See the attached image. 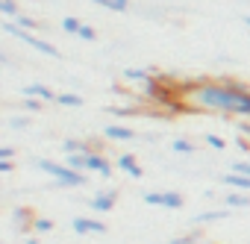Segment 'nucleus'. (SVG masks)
I'll use <instances>...</instances> for the list:
<instances>
[{
    "label": "nucleus",
    "mask_w": 250,
    "mask_h": 244,
    "mask_svg": "<svg viewBox=\"0 0 250 244\" xmlns=\"http://www.w3.org/2000/svg\"><path fill=\"white\" fill-rule=\"evenodd\" d=\"M197 241H203V232H200V229H191V232L177 235V238H174V241H168V244H197Z\"/></svg>",
    "instance_id": "21"
},
{
    "label": "nucleus",
    "mask_w": 250,
    "mask_h": 244,
    "mask_svg": "<svg viewBox=\"0 0 250 244\" xmlns=\"http://www.w3.org/2000/svg\"><path fill=\"white\" fill-rule=\"evenodd\" d=\"M71 229L77 235H103L106 232V224L97 221V218H74L71 221Z\"/></svg>",
    "instance_id": "5"
},
{
    "label": "nucleus",
    "mask_w": 250,
    "mask_h": 244,
    "mask_svg": "<svg viewBox=\"0 0 250 244\" xmlns=\"http://www.w3.org/2000/svg\"><path fill=\"white\" fill-rule=\"evenodd\" d=\"M80 27H83V21H80V18H74V15L62 18V30H65L68 36H77V33H80Z\"/></svg>",
    "instance_id": "24"
},
{
    "label": "nucleus",
    "mask_w": 250,
    "mask_h": 244,
    "mask_svg": "<svg viewBox=\"0 0 250 244\" xmlns=\"http://www.w3.org/2000/svg\"><path fill=\"white\" fill-rule=\"evenodd\" d=\"M94 6H103L106 12H130V0H88Z\"/></svg>",
    "instance_id": "16"
},
{
    "label": "nucleus",
    "mask_w": 250,
    "mask_h": 244,
    "mask_svg": "<svg viewBox=\"0 0 250 244\" xmlns=\"http://www.w3.org/2000/svg\"><path fill=\"white\" fill-rule=\"evenodd\" d=\"M42 106H44V100H39V97H24V112H42Z\"/></svg>",
    "instance_id": "29"
},
{
    "label": "nucleus",
    "mask_w": 250,
    "mask_h": 244,
    "mask_svg": "<svg viewBox=\"0 0 250 244\" xmlns=\"http://www.w3.org/2000/svg\"><path fill=\"white\" fill-rule=\"evenodd\" d=\"M238 130H241L244 136H250V121H238Z\"/></svg>",
    "instance_id": "34"
},
{
    "label": "nucleus",
    "mask_w": 250,
    "mask_h": 244,
    "mask_svg": "<svg viewBox=\"0 0 250 244\" xmlns=\"http://www.w3.org/2000/svg\"><path fill=\"white\" fill-rule=\"evenodd\" d=\"M12 168H15L12 159H0V174H12Z\"/></svg>",
    "instance_id": "32"
},
{
    "label": "nucleus",
    "mask_w": 250,
    "mask_h": 244,
    "mask_svg": "<svg viewBox=\"0 0 250 244\" xmlns=\"http://www.w3.org/2000/svg\"><path fill=\"white\" fill-rule=\"evenodd\" d=\"M115 165H118V171H124V174H130L133 180H142V165L136 162V156H133V153H121Z\"/></svg>",
    "instance_id": "8"
},
{
    "label": "nucleus",
    "mask_w": 250,
    "mask_h": 244,
    "mask_svg": "<svg viewBox=\"0 0 250 244\" xmlns=\"http://www.w3.org/2000/svg\"><path fill=\"white\" fill-rule=\"evenodd\" d=\"M203 142H206V144H209L212 150H224V147H227V142H224L221 136H212V133H209V136H206Z\"/></svg>",
    "instance_id": "30"
},
{
    "label": "nucleus",
    "mask_w": 250,
    "mask_h": 244,
    "mask_svg": "<svg viewBox=\"0 0 250 244\" xmlns=\"http://www.w3.org/2000/svg\"><path fill=\"white\" fill-rule=\"evenodd\" d=\"M232 171H235V174H247V177H250V162H232Z\"/></svg>",
    "instance_id": "31"
},
{
    "label": "nucleus",
    "mask_w": 250,
    "mask_h": 244,
    "mask_svg": "<svg viewBox=\"0 0 250 244\" xmlns=\"http://www.w3.org/2000/svg\"><path fill=\"white\" fill-rule=\"evenodd\" d=\"M9 127H12V130H27V127H30V118H27V115H24V118H21V115H12V118H9Z\"/></svg>",
    "instance_id": "27"
},
{
    "label": "nucleus",
    "mask_w": 250,
    "mask_h": 244,
    "mask_svg": "<svg viewBox=\"0 0 250 244\" xmlns=\"http://www.w3.org/2000/svg\"><path fill=\"white\" fill-rule=\"evenodd\" d=\"M224 206H227V209H250V194L232 188V191L224 197Z\"/></svg>",
    "instance_id": "12"
},
{
    "label": "nucleus",
    "mask_w": 250,
    "mask_h": 244,
    "mask_svg": "<svg viewBox=\"0 0 250 244\" xmlns=\"http://www.w3.org/2000/svg\"><path fill=\"white\" fill-rule=\"evenodd\" d=\"M24 3H44V0H24Z\"/></svg>",
    "instance_id": "37"
},
{
    "label": "nucleus",
    "mask_w": 250,
    "mask_h": 244,
    "mask_svg": "<svg viewBox=\"0 0 250 244\" xmlns=\"http://www.w3.org/2000/svg\"><path fill=\"white\" fill-rule=\"evenodd\" d=\"M12 156H15L12 147H0V159H12Z\"/></svg>",
    "instance_id": "33"
},
{
    "label": "nucleus",
    "mask_w": 250,
    "mask_h": 244,
    "mask_svg": "<svg viewBox=\"0 0 250 244\" xmlns=\"http://www.w3.org/2000/svg\"><path fill=\"white\" fill-rule=\"evenodd\" d=\"M85 171L88 174H97V177H112V162L100 153V150H94V153H88V165H85Z\"/></svg>",
    "instance_id": "6"
},
{
    "label": "nucleus",
    "mask_w": 250,
    "mask_h": 244,
    "mask_svg": "<svg viewBox=\"0 0 250 244\" xmlns=\"http://www.w3.org/2000/svg\"><path fill=\"white\" fill-rule=\"evenodd\" d=\"M15 24H18V27H24V30H30V33H39V30H42V21H39V18H33V15H24V12L15 18Z\"/></svg>",
    "instance_id": "20"
},
{
    "label": "nucleus",
    "mask_w": 250,
    "mask_h": 244,
    "mask_svg": "<svg viewBox=\"0 0 250 244\" xmlns=\"http://www.w3.org/2000/svg\"><path fill=\"white\" fill-rule=\"evenodd\" d=\"M109 115H115V118H133V115H139V109H130V106H109Z\"/></svg>",
    "instance_id": "25"
},
{
    "label": "nucleus",
    "mask_w": 250,
    "mask_h": 244,
    "mask_svg": "<svg viewBox=\"0 0 250 244\" xmlns=\"http://www.w3.org/2000/svg\"><path fill=\"white\" fill-rule=\"evenodd\" d=\"M77 39H83V41H94V39H97V30H94V27H88V24H83V27H80V33H77Z\"/></svg>",
    "instance_id": "28"
},
{
    "label": "nucleus",
    "mask_w": 250,
    "mask_h": 244,
    "mask_svg": "<svg viewBox=\"0 0 250 244\" xmlns=\"http://www.w3.org/2000/svg\"><path fill=\"white\" fill-rule=\"evenodd\" d=\"M171 150H174V153H183V156H191V153H194V144H191L188 139H174V142H171Z\"/></svg>",
    "instance_id": "22"
},
{
    "label": "nucleus",
    "mask_w": 250,
    "mask_h": 244,
    "mask_svg": "<svg viewBox=\"0 0 250 244\" xmlns=\"http://www.w3.org/2000/svg\"><path fill=\"white\" fill-rule=\"evenodd\" d=\"M0 12H3L9 21H15V18L21 15V9H18V3H15V0H0Z\"/></svg>",
    "instance_id": "23"
},
{
    "label": "nucleus",
    "mask_w": 250,
    "mask_h": 244,
    "mask_svg": "<svg viewBox=\"0 0 250 244\" xmlns=\"http://www.w3.org/2000/svg\"><path fill=\"white\" fill-rule=\"evenodd\" d=\"M115 200H118V191H115V188H106V191H97V194L88 200V206H91L94 212H112V209H115Z\"/></svg>",
    "instance_id": "7"
},
{
    "label": "nucleus",
    "mask_w": 250,
    "mask_h": 244,
    "mask_svg": "<svg viewBox=\"0 0 250 244\" xmlns=\"http://www.w3.org/2000/svg\"><path fill=\"white\" fill-rule=\"evenodd\" d=\"M56 103H59V106H68V109H80V106H83V97L74 94V91H59V94H56Z\"/></svg>",
    "instance_id": "18"
},
{
    "label": "nucleus",
    "mask_w": 250,
    "mask_h": 244,
    "mask_svg": "<svg viewBox=\"0 0 250 244\" xmlns=\"http://www.w3.org/2000/svg\"><path fill=\"white\" fill-rule=\"evenodd\" d=\"M197 244H215V241H197Z\"/></svg>",
    "instance_id": "38"
},
{
    "label": "nucleus",
    "mask_w": 250,
    "mask_h": 244,
    "mask_svg": "<svg viewBox=\"0 0 250 244\" xmlns=\"http://www.w3.org/2000/svg\"><path fill=\"white\" fill-rule=\"evenodd\" d=\"M53 221L50 218H36V224H33V232H53Z\"/></svg>",
    "instance_id": "26"
},
{
    "label": "nucleus",
    "mask_w": 250,
    "mask_h": 244,
    "mask_svg": "<svg viewBox=\"0 0 250 244\" xmlns=\"http://www.w3.org/2000/svg\"><path fill=\"white\" fill-rule=\"evenodd\" d=\"M103 136H106L109 142H133V139H136V130L124 127V124H109V127L103 130Z\"/></svg>",
    "instance_id": "10"
},
{
    "label": "nucleus",
    "mask_w": 250,
    "mask_h": 244,
    "mask_svg": "<svg viewBox=\"0 0 250 244\" xmlns=\"http://www.w3.org/2000/svg\"><path fill=\"white\" fill-rule=\"evenodd\" d=\"M24 97H39V100H44V103H56V91L53 88H47L44 82H30V85H24Z\"/></svg>",
    "instance_id": "9"
},
{
    "label": "nucleus",
    "mask_w": 250,
    "mask_h": 244,
    "mask_svg": "<svg viewBox=\"0 0 250 244\" xmlns=\"http://www.w3.org/2000/svg\"><path fill=\"white\" fill-rule=\"evenodd\" d=\"M65 165L74 168V171L88 174V171H85V165H88V153H65Z\"/></svg>",
    "instance_id": "17"
},
{
    "label": "nucleus",
    "mask_w": 250,
    "mask_h": 244,
    "mask_svg": "<svg viewBox=\"0 0 250 244\" xmlns=\"http://www.w3.org/2000/svg\"><path fill=\"white\" fill-rule=\"evenodd\" d=\"M235 209H212V212H200L194 218V224H215V221H227Z\"/></svg>",
    "instance_id": "15"
},
{
    "label": "nucleus",
    "mask_w": 250,
    "mask_h": 244,
    "mask_svg": "<svg viewBox=\"0 0 250 244\" xmlns=\"http://www.w3.org/2000/svg\"><path fill=\"white\" fill-rule=\"evenodd\" d=\"M180 97L194 112H218L250 121V85L238 80H191L180 88Z\"/></svg>",
    "instance_id": "1"
},
{
    "label": "nucleus",
    "mask_w": 250,
    "mask_h": 244,
    "mask_svg": "<svg viewBox=\"0 0 250 244\" xmlns=\"http://www.w3.org/2000/svg\"><path fill=\"white\" fill-rule=\"evenodd\" d=\"M241 21H244V27H247V30H250V15H244V18H241Z\"/></svg>",
    "instance_id": "36"
},
{
    "label": "nucleus",
    "mask_w": 250,
    "mask_h": 244,
    "mask_svg": "<svg viewBox=\"0 0 250 244\" xmlns=\"http://www.w3.org/2000/svg\"><path fill=\"white\" fill-rule=\"evenodd\" d=\"M3 33H9V36H15L18 41H24L27 47H33V50H39V53H44V56H50V59H59V47H53L50 41H44V39H39L36 33H30V30H24V27H18L15 21H6V24H3Z\"/></svg>",
    "instance_id": "3"
},
{
    "label": "nucleus",
    "mask_w": 250,
    "mask_h": 244,
    "mask_svg": "<svg viewBox=\"0 0 250 244\" xmlns=\"http://www.w3.org/2000/svg\"><path fill=\"white\" fill-rule=\"evenodd\" d=\"M221 183L229 185V188H235V191H250V177H247V174H235V171H229V174L221 177Z\"/></svg>",
    "instance_id": "11"
},
{
    "label": "nucleus",
    "mask_w": 250,
    "mask_h": 244,
    "mask_svg": "<svg viewBox=\"0 0 250 244\" xmlns=\"http://www.w3.org/2000/svg\"><path fill=\"white\" fill-rule=\"evenodd\" d=\"M124 77L133 80V82H142V85L153 80V74H150V71H145V68H127V71H124Z\"/></svg>",
    "instance_id": "19"
},
{
    "label": "nucleus",
    "mask_w": 250,
    "mask_h": 244,
    "mask_svg": "<svg viewBox=\"0 0 250 244\" xmlns=\"http://www.w3.org/2000/svg\"><path fill=\"white\" fill-rule=\"evenodd\" d=\"M235 144H238L241 150H250V142H244V139H235Z\"/></svg>",
    "instance_id": "35"
},
{
    "label": "nucleus",
    "mask_w": 250,
    "mask_h": 244,
    "mask_svg": "<svg viewBox=\"0 0 250 244\" xmlns=\"http://www.w3.org/2000/svg\"><path fill=\"white\" fill-rule=\"evenodd\" d=\"M62 150L65 153H94V144L91 142H83V139H65L62 142Z\"/></svg>",
    "instance_id": "14"
},
{
    "label": "nucleus",
    "mask_w": 250,
    "mask_h": 244,
    "mask_svg": "<svg viewBox=\"0 0 250 244\" xmlns=\"http://www.w3.org/2000/svg\"><path fill=\"white\" fill-rule=\"evenodd\" d=\"M142 200L147 206H162V209H183L186 206V200H183L180 191H145Z\"/></svg>",
    "instance_id": "4"
},
{
    "label": "nucleus",
    "mask_w": 250,
    "mask_h": 244,
    "mask_svg": "<svg viewBox=\"0 0 250 244\" xmlns=\"http://www.w3.org/2000/svg\"><path fill=\"white\" fill-rule=\"evenodd\" d=\"M12 221H15V226H18V229H24V232H33L36 215H33L30 209H15V212H12Z\"/></svg>",
    "instance_id": "13"
},
{
    "label": "nucleus",
    "mask_w": 250,
    "mask_h": 244,
    "mask_svg": "<svg viewBox=\"0 0 250 244\" xmlns=\"http://www.w3.org/2000/svg\"><path fill=\"white\" fill-rule=\"evenodd\" d=\"M39 171H44L47 177H53V185L56 188H83L88 183V177L83 171H74L68 168L65 162H53V159H36L33 162Z\"/></svg>",
    "instance_id": "2"
}]
</instances>
